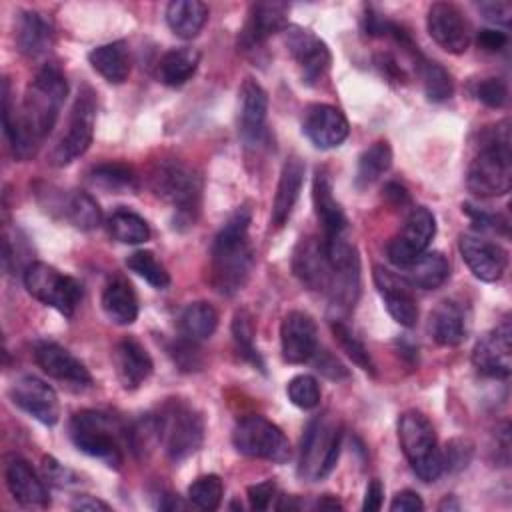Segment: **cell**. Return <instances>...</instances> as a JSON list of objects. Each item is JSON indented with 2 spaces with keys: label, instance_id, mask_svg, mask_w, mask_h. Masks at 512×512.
Returning a JSON list of instances; mask_svg holds the SVG:
<instances>
[{
  "label": "cell",
  "instance_id": "1",
  "mask_svg": "<svg viewBox=\"0 0 512 512\" xmlns=\"http://www.w3.org/2000/svg\"><path fill=\"white\" fill-rule=\"evenodd\" d=\"M68 94V82L58 64H44L28 84L20 106L12 104L10 82H2L4 134L18 160L36 154L42 140L54 128Z\"/></svg>",
  "mask_w": 512,
  "mask_h": 512
},
{
  "label": "cell",
  "instance_id": "2",
  "mask_svg": "<svg viewBox=\"0 0 512 512\" xmlns=\"http://www.w3.org/2000/svg\"><path fill=\"white\" fill-rule=\"evenodd\" d=\"M250 208H236L216 234L210 250V282L222 296L240 292L254 268V250L248 240Z\"/></svg>",
  "mask_w": 512,
  "mask_h": 512
},
{
  "label": "cell",
  "instance_id": "3",
  "mask_svg": "<svg viewBox=\"0 0 512 512\" xmlns=\"http://www.w3.org/2000/svg\"><path fill=\"white\" fill-rule=\"evenodd\" d=\"M466 186L480 198L504 196L512 186V154L508 120L488 128L466 172Z\"/></svg>",
  "mask_w": 512,
  "mask_h": 512
},
{
  "label": "cell",
  "instance_id": "4",
  "mask_svg": "<svg viewBox=\"0 0 512 512\" xmlns=\"http://www.w3.org/2000/svg\"><path fill=\"white\" fill-rule=\"evenodd\" d=\"M70 438L74 446L102 460L108 468H120L124 446H130V428L114 414L102 410H80L70 420Z\"/></svg>",
  "mask_w": 512,
  "mask_h": 512
},
{
  "label": "cell",
  "instance_id": "5",
  "mask_svg": "<svg viewBox=\"0 0 512 512\" xmlns=\"http://www.w3.org/2000/svg\"><path fill=\"white\" fill-rule=\"evenodd\" d=\"M154 418L156 442L172 462L192 456L204 440V420L200 412L180 398L166 400Z\"/></svg>",
  "mask_w": 512,
  "mask_h": 512
},
{
  "label": "cell",
  "instance_id": "6",
  "mask_svg": "<svg viewBox=\"0 0 512 512\" xmlns=\"http://www.w3.org/2000/svg\"><path fill=\"white\" fill-rule=\"evenodd\" d=\"M342 436H344V426L334 414L324 412L320 416H314L308 422L302 436V444H300V462H298L300 478L308 482H318L326 478L338 462Z\"/></svg>",
  "mask_w": 512,
  "mask_h": 512
},
{
  "label": "cell",
  "instance_id": "7",
  "mask_svg": "<svg viewBox=\"0 0 512 512\" xmlns=\"http://www.w3.org/2000/svg\"><path fill=\"white\" fill-rule=\"evenodd\" d=\"M400 448L422 482H434L444 472L442 450L430 420L418 410H406L398 418Z\"/></svg>",
  "mask_w": 512,
  "mask_h": 512
},
{
  "label": "cell",
  "instance_id": "8",
  "mask_svg": "<svg viewBox=\"0 0 512 512\" xmlns=\"http://www.w3.org/2000/svg\"><path fill=\"white\" fill-rule=\"evenodd\" d=\"M150 188L158 198L172 204L180 218L194 222L202 196V178L190 166L178 160H160L150 172Z\"/></svg>",
  "mask_w": 512,
  "mask_h": 512
},
{
  "label": "cell",
  "instance_id": "9",
  "mask_svg": "<svg viewBox=\"0 0 512 512\" xmlns=\"http://www.w3.org/2000/svg\"><path fill=\"white\" fill-rule=\"evenodd\" d=\"M22 280L32 298L58 310L66 318L74 316L82 300V284L76 278L58 272L46 262H30L24 268Z\"/></svg>",
  "mask_w": 512,
  "mask_h": 512
},
{
  "label": "cell",
  "instance_id": "10",
  "mask_svg": "<svg viewBox=\"0 0 512 512\" xmlns=\"http://www.w3.org/2000/svg\"><path fill=\"white\" fill-rule=\"evenodd\" d=\"M234 448L258 460H268L274 464H284L290 460V442L284 432L260 414H250L238 420L232 432Z\"/></svg>",
  "mask_w": 512,
  "mask_h": 512
},
{
  "label": "cell",
  "instance_id": "11",
  "mask_svg": "<svg viewBox=\"0 0 512 512\" xmlns=\"http://www.w3.org/2000/svg\"><path fill=\"white\" fill-rule=\"evenodd\" d=\"M94 124H96L94 92L88 86H84L78 92L74 106L70 110L68 128L62 134V138L56 142V146L52 148L48 162L56 168H62V166H68L70 162H74L78 156H82L92 144Z\"/></svg>",
  "mask_w": 512,
  "mask_h": 512
},
{
  "label": "cell",
  "instance_id": "12",
  "mask_svg": "<svg viewBox=\"0 0 512 512\" xmlns=\"http://www.w3.org/2000/svg\"><path fill=\"white\" fill-rule=\"evenodd\" d=\"M434 234H436L434 214L426 206L412 208L410 214L406 216L400 232L386 246L388 260L398 268L408 266L420 254L426 252Z\"/></svg>",
  "mask_w": 512,
  "mask_h": 512
},
{
  "label": "cell",
  "instance_id": "13",
  "mask_svg": "<svg viewBox=\"0 0 512 512\" xmlns=\"http://www.w3.org/2000/svg\"><path fill=\"white\" fill-rule=\"evenodd\" d=\"M472 364L486 378L504 380L512 370V328L504 320L486 332L472 350Z\"/></svg>",
  "mask_w": 512,
  "mask_h": 512
},
{
  "label": "cell",
  "instance_id": "14",
  "mask_svg": "<svg viewBox=\"0 0 512 512\" xmlns=\"http://www.w3.org/2000/svg\"><path fill=\"white\" fill-rule=\"evenodd\" d=\"M426 28L432 40L450 54H462L470 46V24L462 10L452 2H434L428 8Z\"/></svg>",
  "mask_w": 512,
  "mask_h": 512
},
{
  "label": "cell",
  "instance_id": "15",
  "mask_svg": "<svg viewBox=\"0 0 512 512\" xmlns=\"http://www.w3.org/2000/svg\"><path fill=\"white\" fill-rule=\"evenodd\" d=\"M284 34L288 52L300 66L302 80L306 84H316L318 80H322L332 62L326 42L300 26H286Z\"/></svg>",
  "mask_w": 512,
  "mask_h": 512
},
{
  "label": "cell",
  "instance_id": "16",
  "mask_svg": "<svg viewBox=\"0 0 512 512\" xmlns=\"http://www.w3.org/2000/svg\"><path fill=\"white\" fill-rule=\"evenodd\" d=\"M14 406L24 410L34 420L54 426L60 420V402L50 384L36 376H20L8 390Z\"/></svg>",
  "mask_w": 512,
  "mask_h": 512
},
{
  "label": "cell",
  "instance_id": "17",
  "mask_svg": "<svg viewBox=\"0 0 512 512\" xmlns=\"http://www.w3.org/2000/svg\"><path fill=\"white\" fill-rule=\"evenodd\" d=\"M458 250L470 272L482 282H496L508 266V252L480 234H462Z\"/></svg>",
  "mask_w": 512,
  "mask_h": 512
},
{
  "label": "cell",
  "instance_id": "18",
  "mask_svg": "<svg viewBox=\"0 0 512 512\" xmlns=\"http://www.w3.org/2000/svg\"><path fill=\"white\" fill-rule=\"evenodd\" d=\"M282 358L288 364L308 362L318 348V328L304 310H290L280 324Z\"/></svg>",
  "mask_w": 512,
  "mask_h": 512
},
{
  "label": "cell",
  "instance_id": "19",
  "mask_svg": "<svg viewBox=\"0 0 512 512\" xmlns=\"http://www.w3.org/2000/svg\"><path fill=\"white\" fill-rule=\"evenodd\" d=\"M302 132L320 150L340 146L350 132L346 116L330 104H310L304 110Z\"/></svg>",
  "mask_w": 512,
  "mask_h": 512
},
{
  "label": "cell",
  "instance_id": "20",
  "mask_svg": "<svg viewBox=\"0 0 512 512\" xmlns=\"http://www.w3.org/2000/svg\"><path fill=\"white\" fill-rule=\"evenodd\" d=\"M288 6L284 2H258L250 8L248 18L238 34V48L248 52L264 44L276 32H284Z\"/></svg>",
  "mask_w": 512,
  "mask_h": 512
},
{
  "label": "cell",
  "instance_id": "21",
  "mask_svg": "<svg viewBox=\"0 0 512 512\" xmlns=\"http://www.w3.org/2000/svg\"><path fill=\"white\" fill-rule=\"evenodd\" d=\"M374 284L386 304L388 314L406 328L416 326L418 322V304L412 296V290L408 282L400 276L394 274L392 270L384 266H374Z\"/></svg>",
  "mask_w": 512,
  "mask_h": 512
},
{
  "label": "cell",
  "instance_id": "22",
  "mask_svg": "<svg viewBox=\"0 0 512 512\" xmlns=\"http://www.w3.org/2000/svg\"><path fill=\"white\" fill-rule=\"evenodd\" d=\"M4 480L12 498L26 508H46L50 504L48 490L32 466L18 454L4 458Z\"/></svg>",
  "mask_w": 512,
  "mask_h": 512
},
{
  "label": "cell",
  "instance_id": "23",
  "mask_svg": "<svg viewBox=\"0 0 512 512\" xmlns=\"http://www.w3.org/2000/svg\"><path fill=\"white\" fill-rule=\"evenodd\" d=\"M292 270L306 288L326 294L330 282V264L324 242L314 236L302 238L292 254Z\"/></svg>",
  "mask_w": 512,
  "mask_h": 512
},
{
  "label": "cell",
  "instance_id": "24",
  "mask_svg": "<svg viewBox=\"0 0 512 512\" xmlns=\"http://www.w3.org/2000/svg\"><path fill=\"white\" fill-rule=\"evenodd\" d=\"M34 360L38 368L54 380L76 386H88L92 382L88 368L56 342H38L34 346Z\"/></svg>",
  "mask_w": 512,
  "mask_h": 512
},
{
  "label": "cell",
  "instance_id": "25",
  "mask_svg": "<svg viewBox=\"0 0 512 512\" xmlns=\"http://www.w3.org/2000/svg\"><path fill=\"white\" fill-rule=\"evenodd\" d=\"M268 94L254 80L246 78L240 86V108H238V130L244 142L258 144L266 132Z\"/></svg>",
  "mask_w": 512,
  "mask_h": 512
},
{
  "label": "cell",
  "instance_id": "26",
  "mask_svg": "<svg viewBox=\"0 0 512 512\" xmlns=\"http://www.w3.org/2000/svg\"><path fill=\"white\" fill-rule=\"evenodd\" d=\"M112 364L124 390H136L152 374V358L148 350L134 338H124L114 346Z\"/></svg>",
  "mask_w": 512,
  "mask_h": 512
},
{
  "label": "cell",
  "instance_id": "27",
  "mask_svg": "<svg viewBox=\"0 0 512 512\" xmlns=\"http://www.w3.org/2000/svg\"><path fill=\"white\" fill-rule=\"evenodd\" d=\"M312 200H314V210H316V216L322 224L324 236L346 234L348 220H346L340 204L334 198L332 178L324 168L316 170L314 184H312Z\"/></svg>",
  "mask_w": 512,
  "mask_h": 512
},
{
  "label": "cell",
  "instance_id": "28",
  "mask_svg": "<svg viewBox=\"0 0 512 512\" xmlns=\"http://www.w3.org/2000/svg\"><path fill=\"white\" fill-rule=\"evenodd\" d=\"M304 172V162L298 156H290L284 162L272 204V224L276 228H282L288 222L304 184Z\"/></svg>",
  "mask_w": 512,
  "mask_h": 512
},
{
  "label": "cell",
  "instance_id": "29",
  "mask_svg": "<svg viewBox=\"0 0 512 512\" xmlns=\"http://www.w3.org/2000/svg\"><path fill=\"white\" fill-rule=\"evenodd\" d=\"M430 334L440 346H458L466 340L468 320L460 304L442 300L430 314Z\"/></svg>",
  "mask_w": 512,
  "mask_h": 512
},
{
  "label": "cell",
  "instance_id": "30",
  "mask_svg": "<svg viewBox=\"0 0 512 512\" xmlns=\"http://www.w3.org/2000/svg\"><path fill=\"white\" fill-rule=\"evenodd\" d=\"M14 38H16L18 50L22 54L34 58V56L44 54L52 46L54 28H52L50 20L44 18V14L26 10L18 16Z\"/></svg>",
  "mask_w": 512,
  "mask_h": 512
},
{
  "label": "cell",
  "instance_id": "31",
  "mask_svg": "<svg viewBox=\"0 0 512 512\" xmlns=\"http://www.w3.org/2000/svg\"><path fill=\"white\" fill-rule=\"evenodd\" d=\"M400 270V276L408 282V286L420 290H436L450 276V264L442 252H424Z\"/></svg>",
  "mask_w": 512,
  "mask_h": 512
},
{
  "label": "cell",
  "instance_id": "32",
  "mask_svg": "<svg viewBox=\"0 0 512 512\" xmlns=\"http://www.w3.org/2000/svg\"><path fill=\"white\" fill-rule=\"evenodd\" d=\"M100 304L108 320L118 326H128L138 318V298L130 282L122 276L112 278L104 286Z\"/></svg>",
  "mask_w": 512,
  "mask_h": 512
},
{
  "label": "cell",
  "instance_id": "33",
  "mask_svg": "<svg viewBox=\"0 0 512 512\" xmlns=\"http://www.w3.org/2000/svg\"><path fill=\"white\" fill-rule=\"evenodd\" d=\"M88 62L104 80L112 84H122L130 76V68H132L130 50L124 40H116V42H108L92 48L88 54Z\"/></svg>",
  "mask_w": 512,
  "mask_h": 512
},
{
  "label": "cell",
  "instance_id": "34",
  "mask_svg": "<svg viewBox=\"0 0 512 512\" xmlns=\"http://www.w3.org/2000/svg\"><path fill=\"white\" fill-rule=\"evenodd\" d=\"M50 206H56L68 224L84 232L98 228L102 222V210L98 202L84 190L60 192L58 202Z\"/></svg>",
  "mask_w": 512,
  "mask_h": 512
},
{
  "label": "cell",
  "instance_id": "35",
  "mask_svg": "<svg viewBox=\"0 0 512 512\" xmlns=\"http://www.w3.org/2000/svg\"><path fill=\"white\" fill-rule=\"evenodd\" d=\"M206 20L208 6L200 0H174L166 6V24L178 38H196Z\"/></svg>",
  "mask_w": 512,
  "mask_h": 512
},
{
  "label": "cell",
  "instance_id": "36",
  "mask_svg": "<svg viewBox=\"0 0 512 512\" xmlns=\"http://www.w3.org/2000/svg\"><path fill=\"white\" fill-rule=\"evenodd\" d=\"M200 64V52L188 46L168 50L158 62V80L170 88L186 84Z\"/></svg>",
  "mask_w": 512,
  "mask_h": 512
},
{
  "label": "cell",
  "instance_id": "37",
  "mask_svg": "<svg viewBox=\"0 0 512 512\" xmlns=\"http://www.w3.org/2000/svg\"><path fill=\"white\" fill-rule=\"evenodd\" d=\"M218 326V312L212 304L198 300L188 304L180 318H178V330L180 336L192 340V342H202L214 334Z\"/></svg>",
  "mask_w": 512,
  "mask_h": 512
},
{
  "label": "cell",
  "instance_id": "38",
  "mask_svg": "<svg viewBox=\"0 0 512 512\" xmlns=\"http://www.w3.org/2000/svg\"><path fill=\"white\" fill-rule=\"evenodd\" d=\"M88 180L92 186L112 192V194H122V192H132L138 188V178L136 172L122 162H102L96 164L88 172Z\"/></svg>",
  "mask_w": 512,
  "mask_h": 512
},
{
  "label": "cell",
  "instance_id": "39",
  "mask_svg": "<svg viewBox=\"0 0 512 512\" xmlns=\"http://www.w3.org/2000/svg\"><path fill=\"white\" fill-rule=\"evenodd\" d=\"M392 164V148L386 140H376L370 144L358 158L356 168V186L368 188L372 186Z\"/></svg>",
  "mask_w": 512,
  "mask_h": 512
},
{
  "label": "cell",
  "instance_id": "40",
  "mask_svg": "<svg viewBox=\"0 0 512 512\" xmlns=\"http://www.w3.org/2000/svg\"><path fill=\"white\" fill-rule=\"evenodd\" d=\"M106 228L108 234L122 244H142L150 238L148 222L140 214L126 208L114 210L106 220Z\"/></svg>",
  "mask_w": 512,
  "mask_h": 512
},
{
  "label": "cell",
  "instance_id": "41",
  "mask_svg": "<svg viewBox=\"0 0 512 512\" xmlns=\"http://www.w3.org/2000/svg\"><path fill=\"white\" fill-rule=\"evenodd\" d=\"M418 70H420V76H422L424 92H426L430 102H444L454 94L452 76L448 74V70L442 64H438L434 60H426V58L420 56Z\"/></svg>",
  "mask_w": 512,
  "mask_h": 512
},
{
  "label": "cell",
  "instance_id": "42",
  "mask_svg": "<svg viewBox=\"0 0 512 512\" xmlns=\"http://www.w3.org/2000/svg\"><path fill=\"white\" fill-rule=\"evenodd\" d=\"M126 266H128V270H132L134 274H138L150 286H154L158 290H164L170 284V274H168L166 266L162 262H158V258L150 250L132 252L126 258Z\"/></svg>",
  "mask_w": 512,
  "mask_h": 512
},
{
  "label": "cell",
  "instance_id": "43",
  "mask_svg": "<svg viewBox=\"0 0 512 512\" xmlns=\"http://www.w3.org/2000/svg\"><path fill=\"white\" fill-rule=\"evenodd\" d=\"M232 336H234L236 348L242 354V358L252 362L254 366L262 368V358L254 346L256 330H254V322H252V316L248 310H244V308L236 310V314L232 318Z\"/></svg>",
  "mask_w": 512,
  "mask_h": 512
},
{
  "label": "cell",
  "instance_id": "44",
  "mask_svg": "<svg viewBox=\"0 0 512 512\" xmlns=\"http://www.w3.org/2000/svg\"><path fill=\"white\" fill-rule=\"evenodd\" d=\"M332 332H334V338L338 340L340 348L352 358L354 364H358L364 372H370L374 374V362H372V356L370 352L366 350V346L362 344V340L346 326L344 320L340 318H334L332 320Z\"/></svg>",
  "mask_w": 512,
  "mask_h": 512
},
{
  "label": "cell",
  "instance_id": "45",
  "mask_svg": "<svg viewBox=\"0 0 512 512\" xmlns=\"http://www.w3.org/2000/svg\"><path fill=\"white\" fill-rule=\"evenodd\" d=\"M222 496H224V484L216 474L200 476L188 486V500L192 506L200 510H216L222 502Z\"/></svg>",
  "mask_w": 512,
  "mask_h": 512
},
{
  "label": "cell",
  "instance_id": "46",
  "mask_svg": "<svg viewBox=\"0 0 512 512\" xmlns=\"http://www.w3.org/2000/svg\"><path fill=\"white\" fill-rule=\"evenodd\" d=\"M286 394L290 402L302 410H310L320 404V384L310 374L294 376L286 386Z\"/></svg>",
  "mask_w": 512,
  "mask_h": 512
},
{
  "label": "cell",
  "instance_id": "47",
  "mask_svg": "<svg viewBox=\"0 0 512 512\" xmlns=\"http://www.w3.org/2000/svg\"><path fill=\"white\" fill-rule=\"evenodd\" d=\"M168 354L182 372H196L202 368V354L198 342H192L184 336H180L168 346Z\"/></svg>",
  "mask_w": 512,
  "mask_h": 512
},
{
  "label": "cell",
  "instance_id": "48",
  "mask_svg": "<svg viewBox=\"0 0 512 512\" xmlns=\"http://www.w3.org/2000/svg\"><path fill=\"white\" fill-rule=\"evenodd\" d=\"M474 454V444L466 438H454L446 444V452H442V464L448 472L464 470Z\"/></svg>",
  "mask_w": 512,
  "mask_h": 512
},
{
  "label": "cell",
  "instance_id": "49",
  "mask_svg": "<svg viewBox=\"0 0 512 512\" xmlns=\"http://www.w3.org/2000/svg\"><path fill=\"white\" fill-rule=\"evenodd\" d=\"M476 98L488 108H502L508 100V86L502 78H484L476 86Z\"/></svg>",
  "mask_w": 512,
  "mask_h": 512
},
{
  "label": "cell",
  "instance_id": "50",
  "mask_svg": "<svg viewBox=\"0 0 512 512\" xmlns=\"http://www.w3.org/2000/svg\"><path fill=\"white\" fill-rule=\"evenodd\" d=\"M42 474L56 488H70V486H76L80 482L76 472H72L68 466L60 464L52 456H44V460H42Z\"/></svg>",
  "mask_w": 512,
  "mask_h": 512
},
{
  "label": "cell",
  "instance_id": "51",
  "mask_svg": "<svg viewBox=\"0 0 512 512\" xmlns=\"http://www.w3.org/2000/svg\"><path fill=\"white\" fill-rule=\"evenodd\" d=\"M278 498V486L274 480H264L248 486V502L252 510H268Z\"/></svg>",
  "mask_w": 512,
  "mask_h": 512
},
{
  "label": "cell",
  "instance_id": "52",
  "mask_svg": "<svg viewBox=\"0 0 512 512\" xmlns=\"http://www.w3.org/2000/svg\"><path fill=\"white\" fill-rule=\"evenodd\" d=\"M462 210L474 220V224L480 228V230H490V232H498V234H508V220L500 214H492V212H484V210H478L470 204H464Z\"/></svg>",
  "mask_w": 512,
  "mask_h": 512
},
{
  "label": "cell",
  "instance_id": "53",
  "mask_svg": "<svg viewBox=\"0 0 512 512\" xmlns=\"http://www.w3.org/2000/svg\"><path fill=\"white\" fill-rule=\"evenodd\" d=\"M310 360H314L316 370L320 374H324L326 378H330V380H342V378L348 376L346 366L336 356H332L328 350H318L316 348V352H314V356Z\"/></svg>",
  "mask_w": 512,
  "mask_h": 512
},
{
  "label": "cell",
  "instance_id": "54",
  "mask_svg": "<svg viewBox=\"0 0 512 512\" xmlns=\"http://www.w3.org/2000/svg\"><path fill=\"white\" fill-rule=\"evenodd\" d=\"M480 12L484 14V18L492 24L504 26L508 28L512 22V4L506 0H490V2H482L478 4Z\"/></svg>",
  "mask_w": 512,
  "mask_h": 512
},
{
  "label": "cell",
  "instance_id": "55",
  "mask_svg": "<svg viewBox=\"0 0 512 512\" xmlns=\"http://www.w3.org/2000/svg\"><path fill=\"white\" fill-rule=\"evenodd\" d=\"M390 510L392 512H420V510H424V502L414 490H400L392 498Z\"/></svg>",
  "mask_w": 512,
  "mask_h": 512
},
{
  "label": "cell",
  "instance_id": "56",
  "mask_svg": "<svg viewBox=\"0 0 512 512\" xmlns=\"http://www.w3.org/2000/svg\"><path fill=\"white\" fill-rule=\"evenodd\" d=\"M508 44L506 32L500 30H480L478 32V46L488 52H500Z\"/></svg>",
  "mask_w": 512,
  "mask_h": 512
},
{
  "label": "cell",
  "instance_id": "57",
  "mask_svg": "<svg viewBox=\"0 0 512 512\" xmlns=\"http://www.w3.org/2000/svg\"><path fill=\"white\" fill-rule=\"evenodd\" d=\"M382 498H384V488H382L380 480H372V482L366 486L362 510H366V512H376V510H380Z\"/></svg>",
  "mask_w": 512,
  "mask_h": 512
},
{
  "label": "cell",
  "instance_id": "58",
  "mask_svg": "<svg viewBox=\"0 0 512 512\" xmlns=\"http://www.w3.org/2000/svg\"><path fill=\"white\" fill-rule=\"evenodd\" d=\"M384 196H386L394 206H404V204H408V200H410V196H408L406 188H404V186H400V184H396V182L386 184V188H384Z\"/></svg>",
  "mask_w": 512,
  "mask_h": 512
},
{
  "label": "cell",
  "instance_id": "59",
  "mask_svg": "<svg viewBox=\"0 0 512 512\" xmlns=\"http://www.w3.org/2000/svg\"><path fill=\"white\" fill-rule=\"evenodd\" d=\"M72 508L74 510H110V506L94 496H78L74 502H72Z\"/></svg>",
  "mask_w": 512,
  "mask_h": 512
},
{
  "label": "cell",
  "instance_id": "60",
  "mask_svg": "<svg viewBox=\"0 0 512 512\" xmlns=\"http://www.w3.org/2000/svg\"><path fill=\"white\" fill-rule=\"evenodd\" d=\"M316 508H326V510H340L342 508V504L334 498V496H330V494H326V496H322L318 502H316Z\"/></svg>",
  "mask_w": 512,
  "mask_h": 512
},
{
  "label": "cell",
  "instance_id": "61",
  "mask_svg": "<svg viewBox=\"0 0 512 512\" xmlns=\"http://www.w3.org/2000/svg\"><path fill=\"white\" fill-rule=\"evenodd\" d=\"M168 502H160V508H164V510H174V508H186V504L180 500V498H176V496H172V494H168V496H164Z\"/></svg>",
  "mask_w": 512,
  "mask_h": 512
},
{
  "label": "cell",
  "instance_id": "62",
  "mask_svg": "<svg viewBox=\"0 0 512 512\" xmlns=\"http://www.w3.org/2000/svg\"><path fill=\"white\" fill-rule=\"evenodd\" d=\"M438 508H440V510H446V508H448V510H458L460 506H458V502H452V500L444 498V500L440 502V506H438Z\"/></svg>",
  "mask_w": 512,
  "mask_h": 512
}]
</instances>
